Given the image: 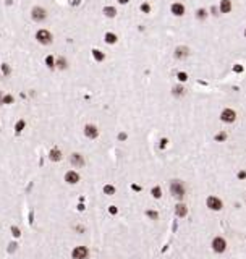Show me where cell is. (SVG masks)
I'll return each mask as SVG.
<instances>
[{
  "mask_svg": "<svg viewBox=\"0 0 246 259\" xmlns=\"http://www.w3.org/2000/svg\"><path fill=\"white\" fill-rule=\"evenodd\" d=\"M148 216L152 217V219H157V212H154V210H148Z\"/></svg>",
  "mask_w": 246,
  "mask_h": 259,
  "instance_id": "cell-31",
  "label": "cell"
},
{
  "mask_svg": "<svg viewBox=\"0 0 246 259\" xmlns=\"http://www.w3.org/2000/svg\"><path fill=\"white\" fill-rule=\"evenodd\" d=\"M11 233H13V237H19V235H21L18 227H11Z\"/></svg>",
  "mask_w": 246,
  "mask_h": 259,
  "instance_id": "cell-24",
  "label": "cell"
},
{
  "mask_svg": "<svg viewBox=\"0 0 246 259\" xmlns=\"http://www.w3.org/2000/svg\"><path fill=\"white\" fill-rule=\"evenodd\" d=\"M178 79H180V81H186L188 76H186V73H178Z\"/></svg>",
  "mask_w": 246,
  "mask_h": 259,
  "instance_id": "cell-29",
  "label": "cell"
},
{
  "mask_svg": "<svg viewBox=\"0 0 246 259\" xmlns=\"http://www.w3.org/2000/svg\"><path fill=\"white\" fill-rule=\"evenodd\" d=\"M31 18H33L34 21L41 23L47 18V11L44 8H41V7H34V8L31 10Z\"/></svg>",
  "mask_w": 246,
  "mask_h": 259,
  "instance_id": "cell-3",
  "label": "cell"
},
{
  "mask_svg": "<svg viewBox=\"0 0 246 259\" xmlns=\"http://www.w3.org/2000/svg\"><path fill=\"white\" fill-rule=\"evenodd\" d=\"M45 63H47V66H50V68H54V57H52V55H49V57L45 58Z\"/></svg>",
  "mask_w": 246,
  "mask_h": 259,
  "instance_id": "cell-22",
  "label": "cell"
},
{
  "mask_svg": "<svg viewBox=\"0 0 246 259\" xmlns=\"http://www.w3.org/2000/svg\"><path fill=\"white\" fill-rule=\"evenodd\" d=\"M92 55H94V58H96L97 62H102V60L105 58V57H104V54H102L101 50H97V49H94V50H92Z\"/></svg>",
  "mask_w": 246,
  "mask_h": 259,
  "instance_id": "cell-17",
  "label": "cell"
},
{
  "mask_svg": "<svg viewBox=\"0 0 246 259\" xmlns=\"http://www.w3.org/2000/svg\"><path fill=\"white\" fill-rule=\"evenodd\" d=\"M188 54H189V50L186 47H177V50H175L177 58H185V57H188Z\"/></svg>",
  "mask_w": 246,
  "mask_h": 259,
  "instance_id": "cell-13",
  "label": "cell"
},
{
  "mask_svg": "<svg viewBox=\"0 0 246 259\" xmlns=\"http://www.w3.org/2000/svg\"><path fill=\"white\" fill-rule=\"evenodd\" d=\"M120 3H128V0H118Z\"/></svg>",
  "mask_w": 246,
  "mask_h": 259,
  "instance_id": "cell-34",
  "label": "cell"
},
{
  "mask_svg": "<svg viewBox=\"0 0 246 259\" xmlns=\"http://www.w3.org/2000/svg\"><path fill=\"white\" fill-rule=\"evenodd\" d=\"M185 93V89H183V87H180V86H178V87H175V89H173V94H175V96H181V94H183Z\"/></svg>",
  "mask_w": 246,
  "mask_h": 259,
  "instance_id": "cell-23",
  "label": "cell"
},
{
  "mask_svg": "<svg viewBox=\"0 0 246 259\" xmlns=\"http://www.w3.org/2000/svg\"><path fill=\"white\" fill-rule=\"evenodd\" d=\"M104 193L110 196V194L115 193V188H113V186H110V185H105V186H104Z\"/></svg>",
  "mask_w": 246,
  "mask_h": 259,
  "instance_id": "cell-20",
  "label": "cell"
},
{
  "mask_svg": "<svg viewBox=\"0 0 246 259\" xmlns=\"http://www.w3.org/2000/svg\"><path fill=\"white\" fill-rule=\"evenodd\" d=\"M65 181L70 183V185H76L79 181V175L76 172H73V170H70V172L65 173Z\"/></svg>",
  "mask_w": 246,
  "mask_h": 259,
  "instance_id": "cell-9",
  "label": "cell"
},
{
  "mask_svg": "<svg viewBox=\"0 0 246 259\" xmlns=\"http://www.w3.org/2000/svg\"><path fill=\"white\" fill-rule=\"evenodd\" d=\"M232 10V2L230 0H220V11L222 13H230Z\"/></svg>",
  "mask_w": 246,
  "mask_h": 259,
  "instance_id": "cell-12",
  "label": "cell"
},
{
  "mask_svg": "<svg viewBox=\"0 0 246 259\" xmlns=\"http://www.w3.org/2000/svg\"><path fill=\"white\" fill-rule=\"evenodd\" d=\"M73 259H88L89 256V251L86 246H78V248H75L73 249Z\"/></svg>",
  "mask_w": 246,
  "mask_h": 259,
  "instance_id": "cell-6",
  "label": "cell"
},
{
  "mask_svg": "<svg viewBox=\"0 0 246 259\" xmlns=\"http://www.w3.org/2000/svg\"><path fill=\"white\" fill-rule=\"evenodd\" d=\"M245 36H246V31H245Z\"/></svg>",
  "mask_w": 246,
  "mask_h": 259,
  "instance_id": "cell-35",
  "label": "cell"
},
{
  "mask_svg": "<svg viewBox=\"0 0 246 259\" xmlns=\"http://www.w3.org/2000/svg\"><path fill=\"white\" fill-rule=\"evenodd\" d=\"M170 193H172L177 199H183V196H185V186H183V183L178 181V180H173L172 183H170Z\"/></svg>",
  "mask_w": 246,
  "mask_h": 259,
  "instance_id": "cell-1",
  "label": "cell"
},
{
  "mask_svg": "<svg viewBox=\"0 0 246 259\" xmlns=\"http://www.w3.org/2000/svg\"><path fill=\"white\" fill-rule=\"evenodd\" d=\"M225 138H227V136H225V133H220V134H217V136H215L217 141H224Z\"/></svg>",
  "mask_w": 246,
  "mask_h": 259,
  "instance_id": "cell-30",
  "label": "cell"
},
{
  "mask_svg": "<svg viewBox=\"0 0 246 259\" xmlns=\"http://www.w3.org/2000/svg\"><path fill=\"white\" fill-rule=\"evenodd\" d=\"M206 204H207V207L212 209V210H220L222 209V201L215 196H209L207 201H206Z\"/></svg>",
  "mask_w": 246,
  "mask_h": 259,
  "instance_id": "cell-7",
  "label": "cell"
},
{
  "mask_svg": "<svg viewBox=\"0 0 246 259\" xmlns=\"http://www.w3.org/2000/svg\"><path fill=\"white\" fill-rule=\"evenodd\" d=\"M70 162H71V165H73V167H78V169L84 165V159H83V155L78 154V152H76V154H71Z\"/></svg>",
  "mask_w": 246,
  "mask_h": 259,
  "instance_id": "cell-8",
  "label": "cell"
},
{
  "mask_svg": "<svg viewBox=\"0 0 246 259\" xmlns=\"http://www.w3.org/2000/svg\"><path fill=\"white\" fill-rule=\"evenodd\" d=\"M110 212H112V214H117V207H115V206H110Z\"/></svg>",
  "mask_w": 246,
  "mask_h": 259,
  "instance_id": "cell-33",
  "label": "cell"
},
{
  "mask_svg": "<svg viewBox=\"0 0 246 259\" xmlns=\"http://www.w3.org/2000/svg\"><path fill=\"white\" fill-rule=\"evenodd\" d=\"M105 42L107 44H115L117 42V36H115L113 33H107L105 34Z\"/></svg>",
  "mask_w": 246,
  "mask_h": 259,
  "instance_id": "cell-16",
  "label": "cell"
},
{
  "mask_svg": "<svg viewBox=\"0 0 246 259\" xmlns=\"http://www.w3.org/2000/svg\"><path fill=\"white\" fill-rule=\"evenodd\" d=\"M49 159H50L52 162H58V160L62 159V152H60L58 149H52V151L49 152Z\"/></svg>",
  "mask_w": 246,
  "mask_h": 259,
  "instance_id": "cell-14",
  "label": "cell"
},
{
  "mask_svg": "<svg viewBox=\"0 0 246 259\" xmlns=\"http://www.w3.org/2000/svg\"><path fill=\"white\" fill-rule=\"evenodd\" d=\"M104 13H105V16H110V18H112V16H115V13H117V11H115L113 7H105V8H104Z\"/></svg>",
  "mask_w": 246,
  "mask_h": 259,
  "instance_id": "cell-18",
  "label": "cell"
},
{
  "mask_svg": "<svg viewBox=\"0 0 246 259\" xmlns=\"http://www.w3.org/2000/svg\"><path fill=\"white\" fill-rule=\"evenodd\" d=\"M172 13L177 15V16H181V15L185 13V7L181 5V3H173L172 5Z\"/></svg>",
  "mask_w": 246,
  "mask_h": 259,
  "instance_id": "cell-11",
  "label": "cell"
},
{
  "mask_svg": "<svg viewBox=\"0 0 246 259\" xmlns=\"http://www.w3.org/2000/svg\"><path fill=\"white\" fill-rule=\"evenodd\" d=\"M57 66H58L60 70H65V68H66V60H65L63 57L57 58Z\"/></svg>",
  "mask_w": 246,
  "mask_h": 259,
  "instance_id": "cell-19",
  "label": "cell"
},
{
  "mask_svg": "<svg viewBox=\"0 0 246 259\" xmlns=\"http://www.w3.org/2000/svg\"><path fill=\"white\" fill-rule=\"evenodd\" d=\"M160 193H162V191H160V188H159V186H156V188H152V196H154V198H157V199H159V198L162 196Z\"/></svg>",
  "mask_w": 246,
  "mask_h": 259,
  "instance_id": "cell-21",
  "label": "cell"
},
{
  "mask_svg": "<svg viewBox=\"0 0 246 259\" xmlns=\"http://www.w3.org/2000/svg\"><path fill=\"white\" fill-rule=\"evenodd\" d=\"M212 249L215 251V253H224V251L227 249V241L222 237H215L212 240Z\"/></svg>",
  "mask_w": 246,
  "mask_h": 259,
  "instance_id": "cell-4",
  "label": "cell"
},
{
  "mask_svg": "<svg viewBox=\"0 0 246 259\" xmlns=\"http://www.w3.org/2000/svg\"><path fill=\"white\" fill-rule=\"evenodd\" d=\"M36 39H37L39 44H44V46H49L52 42V34L47 29H39L37 34H36Z\"/></svg>",
  "mask_w": 246,
  "mask_h": 259,
  "instance_id": "cell-2",
  "label": "cell"
},
{
  "mask_svg": "<svg viewBox=\"0 0 246 259\" xmlns=\"http://www.w3.org/2000/svg\"><path fill=\"white\" fill-rule=\"evenodd\" d=\"M175 212H177V216L178 217H185L186 216V212H188V209H186V206L185 204H178L175 207Z\"/></svg>",
  "mask_w": 246,
  "mask_h": 259,
  "instance_id": "cell-15",
  "label": "cell"
},
{
  "mask_svg": "<svg viewBox=\"0 0 246 259\" xmlns=\"http://www.w3.org/2000/svg\"><path fill=\"white\" fill-rule=\"evenodd\" d=\"M206 16V11L204 10H199V11H198V18H204Z\"/></svg>",
  "mask_w": 246,
  "mask_h": 259,
  "instance_id": "cell-32",
  "label": "cell"
},
{
  "mask_svg": "<svg viewBox=\"0 0 246 259\" xmlns=\"http://www.w3.org/2000/svg\"><path fill=\"white\" fill-rule=\"evenodd\" d=\"M84 134L88 138H91V139H94V138H97V134H99V130L96 128L94 125H86L84 126Z\"/></svg>",
  "mask_w": 246,
  "mask_h": 259,
  "instance_id": "cell-10",
  "label": "cell"
},
{
  "mask_svg": "<svg viewBox=\"0 0 246 259\" xmlns=\"http://www.w3.org/2000/svg\"><path fill=\"white\" fill-rule=\"evenodd\" d=\"M11 102H13L11 96H3V104H11Z\"/></svg>",
  "mask_w": 246,
  "mask_h": 259,
  "instance_id": "cell-26",
  "label": "cell"
},
{
  "mask_svg": "<svg viewBox=\"0 0 246 259\" xmlns=\"http://www.w3.org/2000/svg\"><path fill=\"white\" fill-rule=\"evenodd\" d=\"M2 71H3L5 75H8V73H10V66L7 65V63H3V65H2Z\"/></svg>",
  "mask_w": 246,
  "mask_h": 259,
  "instance_id": "cell-28",
  "label": "cell"
},
{
  "mask_svg": "<svg viewBox=\"0 0 246 259\" xmlns=\"http://www.w3.org/2000/svg\"><path fill=\"white\" fill-rule=\"evenodd\" d=\"M15 128H16V131H18V133H19V131H21L23 128H25V122H23V120H21V122H18V123H16V126H15Z\"/></svg>",
  "mask_w": 246,
  "mask_h": 259,
  "instance_id": "cell-25",
  "label": "cell"
},
{
  "mask_svg": "<svg viewBox=\"0 0 246 259\" xmlns=\"http://www.w3.org/2000/svg\"><path fill=\"white\" fill-rule=\"evenodd\" d=\"M235 118H236V113H235V110H232V109H225L224 112L220 113V120L225 122V123H233Z\"/></svg>",
  "mask_w": 246,
  "mask_h": 259,
  "instance_id": "cell-5",
  "label": "cell"
},
{
  "mask_svg": "<svg viewBox=\"0 0 246 259\" xmlns=\"http://www.w3.org/2000/svg\"><path fill=\"white\" fill-rule=\"evenodd\" d=\"M141 10L144 11V13H149V11H151V7L148 5V3H142V5H141Z\"/></svg>",
  "mask_w": 246,
  "mask_h": 259,
  "instance_id": "cell-27",
  "label": "cell"
}]
</instances>
